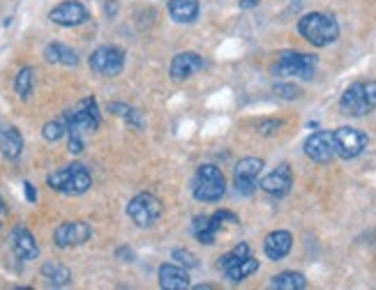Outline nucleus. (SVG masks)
<instances>
[{
  "mask_svg": "<svg viewBox=\"0 0 376 290\" xmlns=\"http://www.w3.org/2000/svg\"><path fill=\"white\" fill-rule=\"evenodd\" d=\"M46 185L58 194L65 196H81L93 187V175L84 164H67L63 168H56L54 173L46 175Z\"/></svg>",
  "mask_w": 376,
  "mask_h": 290,
  "instance_id": "1",
  "label": "nucleus"
},
{
  "mask_svg": "<svg viewBox=\"0 0 376 290\" xmlns=\"http://www.w3.org/2000/svg\"><path fill=\"white\" fill-rule=\"evenodd\" d=\"M298 33L314 46H330L340 39V24L332 14L310 12L298 21Z\"/></svg>",
  "mask_w": 376,
  "mask_h": 290,
  "instance_id": "2",
  "label": "nucleus"
},
{
  "mask_svg": "<svg viewBox=\"0 0 376 290\" xmlns=\"http://www.w3.org/2000/svg\"><path fill=\"white\" fill-rule=\"evenodd\" d=\"M227 194V177L215 164H201L192 180V196L201 203H217Z\"/></svg>",
  "mask_w": 376,
  "mask_h": 290,
  "instance_id": "3",
  "label": "nucleus"
},
{
  "mask_svg": "<svg viewBox=\"0 0 376 290\" xmlns=\"http://www.w3.org/2000/svg\"><path fill=\"white\" fill-rule=\"evenodd\" d=\"M340 108L344 115L362 118L376 108V81L351 83L340 99Z\"/></svg>",
  "mask_w": 376,
  "mask_h": 290,
  "instance_id": "4",
  "label": "nucleus"
},
{
  "mask_svg": "<svg viewBox=\"0 0 376 290\" xmlns=\"http://www.w3.org/2000/svg\"><path fill=\"white\" fill-rule=\"evenodd\" d=\"M63 118L67 123V134H81V136L97 132V127L102 123V113H99L95 97L81 99L74 108H69V111L63 113Z\"/></svg>",
  "mask_w": 376,
  "mask_h": 290,
  "instance_id": "5",
  "label": "nucleus"
},
{
  "mask_svg": "<svg viewBox=\"0 0 376 290\" xmlns=\"http://www.w3.org/2000/svg\"><path fill=\"white\" fill-rule=\"evenodd\" d=\"M317 65H319V58L312 53L284 51L279 53L272 72L284 78H302V81H310L314 72H317Z\"/></svg>",
  "mask_w": 376,
  "mask_h": 290,
  "instance_id": "6",
  "label": "nucleus"
},
{
  "mask_svg": "<svg viewBox=\"0 0 376 290\" xmlns=\"http://www.w3.org/2000/svg\"><path fill=\"white\" fill-rule=\"evenodd\" d=\"M127 217L134 222L139 228H150L159 222L162 217V201L150 192H141L137 194L132 201L127 203Z\"/></svg>",
  "mask_w": 376,
  "mask_h": 290,
  "instance_id": "7",
  "label": "nucleus"
},
{
  "mask_svg": "<svg viewBox=\"0 0 376 290\" xmlns=\"http://www.w3.org/2000/svg\"><path fill=\"white\" fill-rule=\"evenodd\" d=\"M88 65L97 76L114 78L125 69V51L118 46H111V44L97 46L95 51L90 53Z\"/></svg>",
  "mask_w": 376,
  "mask_h": 290,
  "instance_id": "8",
  "label": "nucleus"
},
{
  "mask_svg": "<svg viewBox=\"0 0 376 290\" xmlns=\"http://www.w3.org/2000/svg\"><path fill=\"white\" fill-rule=\"evenodd\" d=\"M332 143H335V155L342 159H355L365 152L367 147V134L360 132L355 127H340L332 132Z\"/></svg>",
  "mask_w": 376,
  "mask_h": 290,
  "instance_id": "9",
  "label": "nucleus"
},
{
  "mask_svg": "<svg viewBox=\"0 0 376 290\" xmlns=\"http://www.w3.org/2000/svg\"><path fill=\"white\" fill-rule=\"evenodd\" d=\"M88 19H90L88 7L81 3V0H65V3H58L49 12V21L60 28H76L81 24H86Z\"/></svg>",
  "mask_w": 376,
  "mask_h": 290,
  "instance_id": "10",
  "label": "nucleus"
},
{
  "mask_svg": "<svg viewBox=\"0 0 376 290\" xmlns=\"http://www.w3.org/2000/svg\"><path fill=\"white\" fill-rule=\"evenodd\" d=\"M263 171V159L259 157H245L240 159L233 168V185H236V192L242 196H249L254 194L257 189V177Z\"/></svg>",
  "mask_w": 376,
  "mask_h": 290,
  "instance_id": "11",
  "label": "nucleus"
},
{
  "mask_svg": "<svg viewBox=\"0 0 376 290\" xmlns=\"http://www.w3.org/2000/svg\"><path fill=\"white\" fill-rule=\"evenodd\" d=\"M93 237V226L88 222H65L54 231V242L58 249H72L86 244Z\"/></svg>",
  "mask_w": 376,
  "mask_h": 290,
  "instance_id": "12",
  "label": "nucleus"
},
{
  "mask_svg": "<svg viewBox=\"0 0 376 290\" xmlns=\"http://www.w3.org/2000/svg\"><path fill=\"white\" fill-rule=\"evenodd\" d=\"M9 244H12V252L19 261L28 263V261H37L39 258V244H37L35 235L21 224L14 226L12 235H9Z\"/></svg>",
  "mask_w": 376,
  "mask_h": 290,
  "instance_id": "13",
  "label": "nucleus"
},
{
  "mask_svg": "<svg viewBox=\"0 0 376 290\" xmlns=\"http://www.w3.org/2000/svg\"><path fill=\"white\" fill-rule=\"evenodd\" d=\"M305 155L317 164H328L335 157V143H332V132H314L305 141Z\"/></svg>",
  "mask_w": 376,
  "mask_h": 290,
  "instance_id": "14",
  "label": "nucleus"
},
{
  "mask_svg": "<svg viewBox=\"0 0 376 290\" xmlns=\"http://www.w3.org/2000/svg\"><path fill=\"white\" fill-rule=\"evenodd\" d=\"M203 67H206V60H203L199 53L185 51V53L174 56V60H171V65H169V74L174 81H187L189 76L201 72Z\"/></svg>",
  "mask_w": 376,
  "mask_h": 290,
  "instance_id": "15",
  "label": "nucleus"
},
{
  "mask_svg": "<svg viewBox=\"0 0 376 290\" xmlns=\"http://www.w3.org/2000/svg\"><path fill=\"white\" fill-rule=\"evenodd\" d=\"M259 187H261L266 194L275 196V198L287 196V194L291 192V187H293V173H291V166H287V164L277 166L270 175H266V177L261 180V185H259Z\"/></svg>",
  "mask_w": 376,
  "mask_h": 290,
  "instance_id": "16",
  "label": "nucleus"
},
{
  "mask_svg": "<svg viewBox=\"0 0 376 290\" xmlns=\"http://www.w3.org/2000/svg\"><path fill=\"white\" fill-rule=\"evenodd\" d=\"M157 281L164 290H185L189 288V272L178 263H164L157 272Z\"/></svg>",
  "mask_w": 376,
  "mask_h": 290,
  "instance_id": "17",
  "label": "nucleus"
},
{
  "mask_svg": "<svg viewBox=\"0 0 376 290\" xmlns=\"http://www.w3.org/2000/svg\"><path fill=\"white\" fill-rule=\"evenodd\" d=\"M24 152V136L16 127L12 125H3L0 127V155H3L7 162H16Z\"/></svg>",
  "mask_w": 376,
  "mask_h": 290,
  "instance_id": "18",
  "label": "nucleus"
},
{
  "mask_svg": "<svg viewBox=\"0 0 376 290\" xmlns=\"http://www.w3.org/2000/svg\"><path fill=\"white\" fill-rule=\"evenodd\" d=\"M293 247V235L289 231H272L266 242H263V252L270 258V261H282V258H287L289 252Z\"/></svg>",
  "mask_w": 376,
  "mask_h": 290,
  "instance_id": "19",
  "label": "nucleus"
},
{
  "mask_svg": "<svg viewBox=\"0 0 376 290\" xmlns=\"http://www.w3.org/2000/svg\"><path fill=\"white\" fill-rule=\"evenodd\" d=\"M44 58L51 65H60V67H76L81 63L79 53L72 46H67L63 42H51L44 46Z\"/></svg>",
  "mask_w": 376,
  "mask_h": 290,
  "instance_id": "20",
  "label": "nucleus"
},
{
  "mask_svg": "<svg viewBox=\"0 0 376 290\" xmlns=\"http://www.w3.org/2000/svg\"><path fill=\"white\" fill-rule=\"evenodd\" d=\"M167 9H169V16L174 19L176 24H194L201 14L199 0H171Z\"/></svg>",
  "mask_w": 376,
  "mask_h": 290,
  "instance_id": "21",
  "label": "nucleus"
},
{
  "mask_svg": "<svg viewBox=\"0 0 376 290\" xmlns=\"http://www.w3.org/2000/svg\"><path fill=\"white\" fill-rule=\"evenodd\" d=\"M39 274L44 276V281L54 288H65L72 281V272H69V267H65L63 263H56V261H49L42 265L39 269Z\"/></svg>",
  "mask_w": 376,
  "mask_h": 290,
  "instance_id": "22",
  "label": "nucleus"
},
{
  "mask_svg": "<svg viewBox=\"0 0 376 290\" xmlns=\"http://www.w3.org/2000/svg\"><path fill=\"white\" fill-rule=\"evenodd\" d=\"M192 233H194V237L201 244H215L219 228L212 224L210 214H199V217L192 219Z\"/></svg>",
  "mask_w": 376,
  "mask_h": 290,
  "instance_id": "23",
  "label": "nucleus"
},
{
  "mask_svg": "<svg viewBox=\"0 0 376 290\" xmlns=\"http://www.w3.org/2000/svg\"><path fill=\"white\" fill-rule=\"evenodd\" d=\"M257 269H259V261L249 254V256L242 258V261H238L236 265H231L229 269H224V276L229 279L231 284H238V281H245V279L252 276Z\"/></svg>",
  "mask_w": 376,
  "mask_h": 290,
  "instance_id": "24",
  "label": "nucleus"
},
{
  "mask_svg": "<svg viewBox=\"0 0 376 290\" xmlns=\"http://www.w3.org/2000/svg\"><path fill=\"white\" fill-rule=\"evenodd\" d=\"M305 286H307L305 274L302 272H291V269L279 272L277 276H272V281H270V288H277V290H302Z\"/></svg>",
  "mask_w": 376,
  "mask_h": 290,
  "instance_id": "25",
  "label": "nucleus"
},
{
  "mask_svg": "<svg viewBox=\"0 0 376 290\" xmlns=\"http://www.w3.org/2000/svg\"><path fill=\"white\" fill-rule=\"evenodd\" d=\"M33 90H35V69L21 67L14 76V93L21 99H28L30 95H33Z\"/></svg>",
  "mask_w": 376,
  "mask_h": 290,
  "instance_id": "26",
  "label": "nucleus"
},
{
  "mask_svg": "<svg viewBox=\"0 0 376 290\" xmlns=\"http://www.w3.org/2000/svg\"><path fill=\"white\" fill-rule=\"evenodd\" d=\"M109 111L114 113V115H118V118H123L129 127H137V129L144 127V120H141V113L137 111V108H132L129 104L111 102V104H109Z\"/></svg>",
  "mask_w": 376,
  "mask_h": 290,
  "instance_id": "27",
  "label": "nucleus"
},
{
  "mask_svg": "<svg viewBox=\"0 0 376 290\" xmlns=\"http://www.w3.org/2000/svg\"><path fill=\"white\" fill-rule=\"evenodd\" d=\"M245 256H249V244H247V242H240V244L233 247L229 254H224V256L219 258V261H217V267L222 269V272H224V269H229L231 265H236V263L242 261V258H245Z\"/></svg>",
  "mask_w": 376,
  "mask_h": 290,
  "instance_id": "28",
  "label": "nucleus"
},
{
  "mask_svg": "<svg viewBox=\"0 0 376 290\" xmlns=\"http://www.w3.org/2000/svg\"><path fill=\"white\" fill-rule=\"evenodd\" d=\"M42 136L46 138V141H51V143H56V141H60L63 136H67V123H65V118L60 115L58 120H51V123H46L44 129H42Z\"/></svg>",
  "mask_w": 376,
  "mask_h": 290,
  "instance_id": "29",
  "label": "nucleus"
},
{
  "mask_svg": "<svg viewBox=\"0 0 376 290\" xmlns=\"http://www.w3.org/2000/svg\"><path fill=\"white\" fill-rule=\"evenodd\" d=\"M171 258H174V261H176L180 267H185V269H192V267L199 265L197 256L192 254V252H187V249H174V252H171Z\"/></svg>",
  "mask_w": 376,
  "mask_h": 290,
  "instance_id": "30",
  "label": "nucleus"
},
{
  "mask_svg": "<svg viewBox=\"0 0 376 290\" xmlns=\"http://www.w3.org/2000/svg\"><path fill=\"white\" fill-rule=\"evenodd\" d=\"M282 120H261V123L257 125V132L261 136H272V134H277L279 129H282Z\"/></svg>",
  "mask_w": 376,
  "mask_h": 290,
  "instance_id": "31",
  "label": "nucleus"
},
{
  "mask_svg": "<svg viewBox=\"0 0 376 290\" xmlns=\"http://www.w3.org/2000/svg\"><path fill=\"white\" fill-rule=\"evenodd\" d=\"M210 219H212V224L219 228V231H222V226H224V224H238V217L233 212H229V209H217L215 214H210Z\"/></svg>",
  "mask_w": 376,
  "mask_h": 290,
  "instance_id": "32",
  "label": "nucleus"
},
{
  "mask_svg": "<svg viewBox=\"0 0 376 290\" xmlns=\"http://www.w3.org/2000/svg\"><path fill=\"white\" fill-rule=\"evenodd\" d=\"M275 93L282 99H296V97H300V88L293 86V83H277L275 86Z\"/></svg>",
  "mask_w": 376,
  "mask_h": 290,
  "instance_id": "33",
  "label": "nucleus"
},
{
  "mask_svg": "<svg viewBox=\"0 0 376 290\" xmlns=\"http://www.w3.org/2000/svg\"><path fill=\"white\" fill-rule=\"evenodd\" d=\"M67 150L72 155L84 152V136H81V134H67Z\"/></svg>",
  "mask_w": 376,
  "mask_h": 290,
  "instance_id": "34",
  "label": "nucleus"
},
{
  "mask_svg": "<svg viewBox=\"0 0 376 290\" xmlns=\"http://www.w3.org/2000/svg\"><path fill=\"white\" fill-rule=\"evenodd\" d=\"M24 192H26L28 203H37V192H35V185L33 182H24Z\"/></svg>",
  "mask_w": 376,
  "mask_h": 290,
  "instance_id": "35",
  "label": "nucleus"
},
{
  "mask_svg": "<svg viewBox=\"0 0 376 290\" xmlns=\"http://www.w3.org/2000/svg\"><path fill=\"white\" fill-rule=\"evenodd\" d=\"M5 219H7V205L3 201V196H0V226L5 224Z\"/></svg>",
  "mask_w": 376,
  "mask_h": 290,
  "instance_id": "36",
  "label": "nucleus"
},
{
  "mask_svg": "<svg viewBox=\"0 0 376 290\" xmlns=\"http://www.w3.org/2000/svg\"><path fill=\"white\" fill-rule=\"evenodd\" d=\"M116 254H118V258H123V256H125V258H129V261H134V254H132L127 247H125V249H118Z\"/></svg>",
  "mask_w": 376,
  "mask_h": 290,
  "instance_id": "37",
  "label": "nucleus"
},
{
  "mask_svg": "<svg viewBox=\"0 0 376 290\" xmlns=\"http://www.w3.org/2000/svg\"><path fill=\"white\" fill-rule=\"evenodd\" d=\"M261 0H240V7L242 9H249V7H257Z\"/></svg>",
  "mask_w": 376,
  "mask_h": 290,
  "instance_id": "38",
  "label": "nucleus"
}]
</instances>
